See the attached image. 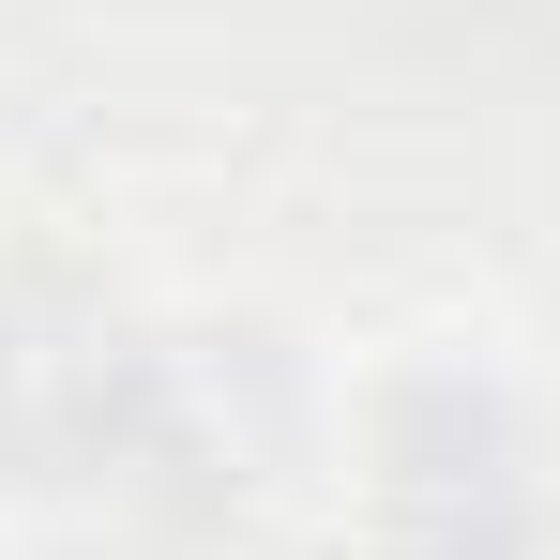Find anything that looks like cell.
<instances>
[{
    "instance_id": "1",
    "label": "cell",
    "mask_w": 560,
    "mask_h": 560,
    "mask_svg": "<svg viewBox=\"0 0 560 560\" xmlns=\"http://www.w3.org/2000/svg\"><path fill=\"white\" fill-rule=\"evenodd\" d=\"M378 560H560V440L500 364H394L364 394Z\"/></svg>"
},
{
    "instance_id": "2",
    "label": "cell",
    "mask_w": 560,
    "mask_h": 560,
    "mask_svg": "<svg viewBox=\"0 0 560 560\" xmlns=\"http://www.w3.org/2000/svg\"><path fill=\"white\" fill-rule=\"evenodd\" d=\"M152 364H167V318H137L61 243H0V500H106L137 455Z\"/></svg>"
},
{
    "instance_id": "3",
    "label": "cell",
    "mask_w": 560,
    "mask_h": 560,
    "mask_svg": "<svg viewBox=\"0 0 560 560\" xmlns=\"http://www.w3.org/2000/svg\"><path fill=\"white\" fill-rule=\"evenodd\" d=\"M303 424H318V378L273 318H212V334H167L152 364V409H137V455L106 500H137L152 530H243L303 469Z\"/></svg>"
},
{
    "instance_id": "4",
    "label": "cell",
    "mask_w": 560,
    "mask_h": 560,
    "mask_svg": "<svg viewBox=\"0 0 560 560\" xmlns=\"http://www.w3.org/2000/svg\"><path fill=\"white\" fill-rule=\"evenodd\" d=\"M258 560H378V546H258Z\"/></svg>"
}]
</instances>
